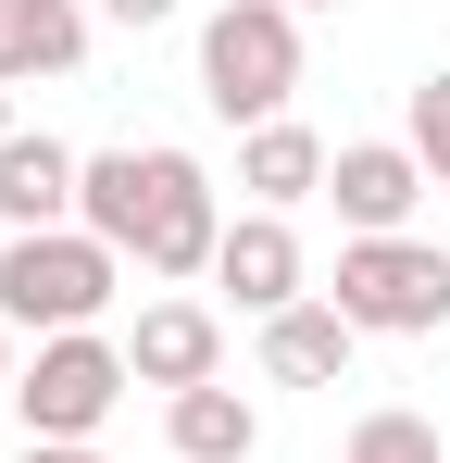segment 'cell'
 I'll use <instances>...</instances> for the list:
<instances>
[{
    "label": "cell",
    "mask_w": 450,
    "mask_h": 463,
    "mask_svg": "<svg viewBox=\"0 0 450 463\" xmlns=\"http://www.w3.org/2000/svg\"><path fill=\"white\" fill-rule=\"evenodd\" d=\"M75 226L88 238H113L138 276H163V288H188V276H213V250H225V188L201 175L188 151H88V188H75Z\"/></svg>",
    "instance_id": "obj_1"
},
{
    "label": "cell",
    "mask_w": 450,
    "mask_h": 463,
    "mask_svg": "<svg viewBox=\"0 0 450 463\" xmlns=\"http://www.w3.org/2000/svg\"><path fill=\"white\" fill-rule=\"evenodd\" d=\"M113 301H126V250H113V238H88V226L0 238V326H25V338H88Z\"/></svg>",
    "instance_id": "obj_2"
},
{
    "label": "cell",
    "mask_w": 450,
    "mask_h": 463,
    "mask_svg": "<svg viewBox=\"0 0 450 463\" xmlns=\"http://www.w3.org/2000/svg\"><path fill=\"white\" fill-rule=\"evenodd\" d=\"M288 88H300V13L288 0H213L201 13V100L250 138L288 113Z\"/></svg>",
    "instance_id": "obj_3"
},
{
    "label": "cell",
    "mask_w": 450,
    "mask_h": 463,
    "mask_svg": "<svg viewBox=\"0 0 450 463\" xmlns=\"http://www.w3.org/2000/svg\"><path fill=\"white\" fill-rule=\"evenodd\" d=\"M325 301L351 313L363 338H438L450 326V250L438 238H338Z\"/></svg>",
    "instance_id": "obj_4"
},
{
    "label": "cell",
    "mask_w": 450,
    "mask_h": 463,
    "mask_svg": "<svg viewBox=\"0 0 450 463\" xmlns=\"http://www.w3.org/2000/svg\"><path fill=\"white\" fill-rule=\"evenodd\" d=\"M126 388H138L126 338H100V326H88V338H38L25 376H13V426H25V439H100Z\"/></svg>",
    "instance_id": "obj_5"
},
{
    "label": "cell",
    "mask_w": 450,
    "mask_h": 463,
    "mask_svg": "<svg viewBox=\"0 0 450 463\" xmlns=\"http://www.w3.org/2000/svg\"><path fill=\"white\" fill-rule=\"evenodd\" d=\"M426 188L438 175L413 163V138H338V163H325V201H338L351 238H413V201Z\"/></svg>",
    "instance_id": "obj_6"
},
{
    "label": "cell",
    "mask_w": 450,
    "mask_h": 463,
    "mask_svg": "<svg viewBox=\"0 0 450 463\" xmlns=\"http://www.w3.org/2000/svg\"><path fill=\"white\" fill-rule=\"evenodd\" d=\"M126 364H138V388H213L225 376V313L188 301V288H163V301H138V326H126Z\"/></svg>",
    "instance_id": "obj_7"
},
{
    "label": "cell",
    "mask_w": 450,
    "mask_h": 463,
    "mask_svg": "<svg viewBox=\"0 0 450 463\" xmlns=\"http://www.w3.org/2000/svg\"><path fill=\"white\" fill-rule=\"evenodd\" d=\"M213 288H225L238 313H250V326H276L288 301H313L300 226H288V213H238V226H225V250H213Z\"/></svg>",
    "instance_id": "obj_8"
},
{
    "label": "cell",
    "mask_w": 450,
    "mask_h": 463,
    "mask_svg": "<svg viewBox=\"0 0 450 463\" xmlns=\"http://www.w3.org/2000/svg\"><path fill=\"white\" fill-rule=\"evenodd\" d=\"M75 188H88V151H63L51 126H13L0 138V238L75 226Z\"/></svg>",
    "instance_id": "obj_9"
},
{
    "label": "cell",
    "mask_w": 450,
    "mask_h": 463,
    "mask_svg": "<svg viewBox=\"0 0 450 463\" xmlns=\"http://www.w3.org/2000/svg\"><path fill=\"white\" fill-rule=\"evenodd\" d=\"M351 351H363V326L325 301V288L263 326V376H276V388H338V376H351Z\"/></svg>",
    "instance_id": "obj_10"
},
{
    "label": "cell",
    "mask_w": 450,
    "mask_h": 463,
    "mask_svg": "<svg viewBox=\"0 0 450 463\" xmlns=\"http://www.w3.org/2000/svg\"><path fill=\"white\" fill-rule=\"evenodd\" d=\"M325 138L300 126V113H276V126H250L238 138V188H250V213H300V201H325Z\"/></svg>",
    "instance_id": "obj_11"
},
{
    "label": "cell",
    "mask_w": 450,
    "mask_h": 463,
    "mask_svg": "<svg viewBox=\"0 0 450 463\" xmlns=\"http://www.w3.org/2000/svg\"><path fill=\"white\" fill-rule=\"evenodd\" d=\"M88 63V0H0V88H38Z\"/></svg>",
    "instance_id": "obj_12"
},
{
    "label": "cell",
    "mask_w": 450,
    "mask_h": 463,
    "mask_svg": "<svg viewBox=\"0 0 450 463\" xmlns=\"http://www.w3.org/2000/svg\"><path fill=\"white\" fill-rule=\"evenodd\" d=\"M163 439H175V463H250L263 451V401H250V388H175V401H163Z\"/></svg>",
    "instance_id": "obj_13"
},
{
    "label": "cell",
    "mask_w": 450,
    "mask_h": 463,
    "mask_svg": "<svg viewBox=\"0 0 450 463\" xmlns=\"http://www.w3.org/2000/svg\"><path fill=\"white\" fill-rule=\"evenodd\" d=\"M338 463H450V439H438V413H413V401H375L363 426L338 439Z\"/></svg>",
    "instance_id": "obj_14"
},
{
    "label": "cell",
    "mask_w": 450,
    "mask_h": 463,
    "mask_svg": "<svg viewBox=\"0 0 450 463\" xmlns=\"http://www.w3.org/2000/svg\"><path fill=\"white\" fill-rule=\"evenodd\" d=\"M400 138H413V163L450 188V63H438V76H413V113H400Z\"/></svg>",
    "instance_id": "obj_15"
},
{
    "label": "cell",
    "mask_w": 450,
    "mask_h": 463,
    "mask_svg": "<svg viewBox=\"0 0 450 463\" xmlns=\"http://www.w3.org/2000/svg\"><path fill=\"white\" fill-rule=\"evenodd\" d=\"M188 0H100V25H126V38H150V25H175Z\"/></svg>",
    "instance_id": "obj_16"
},
{
    "label": "cell",
    "mask_w": 450,
    "mask_h": 463,
    "mask_svg": "<svg viewBox=\"0 0 450 463\" xmlns=\"http://www.w3.org/2000/svg\"><path fill=\"white\" fill-rule=\"evenodd\" d=\"M13 463H113V451H100V439H25Z\"/></svg>",
    "instance_id": "obj_17"
},
{
    "label": "cell",
    "mask_w": 450,
    "mask_h": 463,
    "mask_svg": "<svg viewBox=\"0 0 450 463\" xmlns=\"http://www.w3.org/2000/svg\"><path fill=\"white\" fill-rule=\"evenodd\" d=\"M13 376H25V364H13V326H0V401H13Z\"/></svg>",
    "instance_id": "obj_18"
},
{
    "label": "cell",
    "mask_w": 450,
    "mask_h": 463,
    "mask_svg": "<svg viewBox=\"0 0 450 463\" xmlns=\"http://www.w3.org/2000/svg\"><path fill=\"white\" fill-rule=\"evenodd\" d=\"M0 138H13V88H0Z\"/></svg>",
    "instance_id": "obj_19"
},
{
    "label": "cell",
    "mask_w": 450,
    "mask_h": 463,
    "mask_svg": "<svg viewBox=\"0 0 450 463\" xmlns=\"http://www.w3.org/2000/svg\"><path fill=\"white\" fill-rule=\"evenodd\" d=\"M288 13H338V0H288Z\"/></svg>",
    "instance_id": "obj_20"
}]
</instances>
